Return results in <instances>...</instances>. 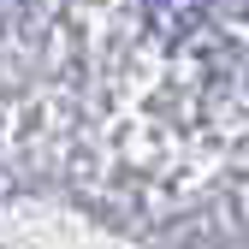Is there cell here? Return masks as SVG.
Here are the masks:
<instances>
[{"mask_svg":"<svg viewBox=\"0 0 249 249\" xmlns=\"http://www.w3.org/2000/svg\"><path fill=\"white\" fill-rule=\"evenodd\" d=\"M148 24L160 30L166 42H178L184 30L202 24V0H148Z\"/></svg>","mask_w":249,"mask_h":249,"instance_id":"6da1fadb","label":"cell"}]
</instances>
